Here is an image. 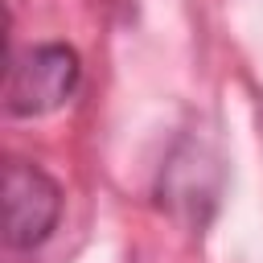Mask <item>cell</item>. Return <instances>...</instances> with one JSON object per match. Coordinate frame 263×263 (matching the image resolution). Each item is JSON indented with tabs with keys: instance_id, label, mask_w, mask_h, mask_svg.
Segmentation results:
<instances>
[{
	"instance_id": "obj_1",
	"label": "cell",
	"mask_w": 263,
	"mask_h": 263,
	"mask_svg": "<svg viewBox=\"0 0 263 263\" xmlns=\"http://www.w3.org/2000/svg\"><path fill=\"white\" fill-rule=\"evenodd\" d=\"M78 86V53L66 45H33L8 70V115H49Z\"/></svg>"
},
{
	"instance_id": "obj_2",
	"label": "cell",
	"mask_w": 263,
	"mask_h": 263,
	"mask_svg": "<svg viewBox=\"0 0 263 263\" xmlns=\"http://www.w3.org/2000/svg\"><path fill=\"white\" fill-rule=\"evenodd\" d=\"M4 238L16 251H29L37 242L49 238V230L58 226L62 214V189L25 160H8L4 164Z\"/></svg>"
}]
</instances>
